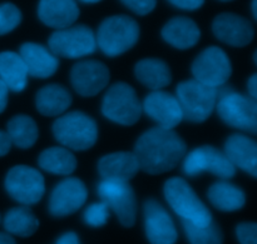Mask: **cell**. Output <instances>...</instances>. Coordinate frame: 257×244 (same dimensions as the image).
Returning a JSON list of instances; mask_svg holds the SVG:
<instances>
[{"mask_svg": "<svg viewBox=\"0 0 257 244\" xmlns=\"http://www.w3.org/2000/svg\"><path fill=\"white\" fill-rule=\"evenodd\" d=\"M83 3H88V4H93V3H98L100 0H82Z\"/></svg>", "mask_w": 257, "mask_h": 244, "instance_id": "obj_42", "label": "cell"}, {"mask_svg": "<svg viewBox=\"0 0 257 244\" xmlns=\"http://www.w3.org/2000/svg\"><path fill=\"white\" fill-rule=\"evenodd\" d=\"M12 140L4 130H0V157H4L12 149Z\"/></svg>", "mask_w": 257, "mask_h": 244, "instance_id": "obj_36", "label": "cell"}, {"mask_svg": "<svg viewBox=\"0 0 257 244\" xmlns=\"http://www.w3.org/2000/svg\"><path fill=\"white\" fill-rule=\"evenodd\" d=\"M146 234L151 244H175L177 230L167 210L156 199L145 203Z\"/></svg>", "mask_w": 257, "mask_h": 244, "instance_id": "obj_16", "label": "cell"}, {"mask_svg": "<svg viewBox=\"0 0 257 244\" xmlns=\"http://www.w3.org/2000/svg\"><path fill=\"white\" fill-rule=\"evenodd\" d=\"M207 195L213 207L222 212H235L241 209L246 203V195L242 189L226 180L213 183Z\"/></svg>", "mask_w": 257, "mask_h": 244, "instance_id": "obj_26", "label": "cell"}, {"mask_svg": "<svg viewBox=\"0 0 257 244\" xmlns=\"http://www.w3.org/2000/svg\"><path fill=\"white\" fill-rule=\"evenodd\" d=\"M28 75L27 67L18 53H0V80L8 89L23 92L28 85Z\"/></svg>", "mask_w": 257, "mask_h": 244, "instance_id": "obj_25", "label": "cell"}, {"mask_svg": "<svg viewBox=\"0 0 257 244\" xmlns=\"http://www.w3.org/2000/svg\"><path fill=\"white\" fill-rule=\"evenodd\" d=\"M98 170L103 179L128 182L141 169L135 153L115 152L100 158Z\"/></svg>", "mask_w": 257, "mask_h": 244, "instance_id": "obj_20", "label": "cell"}, {"mask_svg": "<svg viewBox=\"0 0 257 244\" xmlns=\"http://www.w3.org/2000/svg\"><path fill=\"white\" fill-rule=\"evenodd\" d=\"M182 225L191 244H222V232L216 223L195 225L182 220Z\"/></svg>", "mask_w": 257, "mask_h": 244, "instance_id": "obj_30", "label": "cell"}, {"mask_svg": "<svg viewBox=\"0 0 257 244\" xmlns=\"http://www.w3.org/2000/svg\"><path fill=\"white\" fill-rule=\"evenodd\" d=\"M127 8L138 15H147L156 8L157 0H120Z\"/></svg>", "mask_w": 257, "mask_h": 244, "instance_id": "obj_34", "label": "cell"}, {"mask_svg": "<svg viewBox=\"0 0 257 244\" xmlns=\"http://www.w3.org/2000/svg\"><path fill=\"white\" fill-rule=\"evenodd\" d=\"M38 15L45 25L60 30L74 24L79 8L74 0H40Z\"/></svg>", "mask_w": 257, "mask_h": 244, "instance_id": "obj_19", "label": "cell"}, {"mask_svg": "<svg viewBox=\"0 0 257 244\" xmlns=\"http://www.w3.org/2000/svg\"><path fill=\"white\" fill-rule=\"evenodd\" d=\"M5 189L14 200L23 205L37 204L45 192L44 177L39 170L28 165H17L5 177Z\"/></svg>", "mask_w": 257, "mask_h": 244, "instance_id": "obj_9", "label": "cell"}, {"mask_svg": "<svg viewBox=\"0 0 257 244\" xmlns=\"http://www.w3.org/2000/svg\"><path fill=\"white\" fill-rule=\"evenodd\" d=\"M256 4H257V0H252V15L255 19H257V10H256Z\"/></svg>", "mask_w": 257, "mask_h": 244, "instance_id": "obj_41", "label": "cell"}, {"mask_svg": "<svg viewBox=\"0 0 257 244\" xmlns=\"http://www.w3.org/2000/svg\"><path fill=\"white\" fill-rule=\"evenodd\" d=\"M38 164L43 170L52 174L69 175L77 168V159L67 148L52 147L40 153Z\"/></svg>", "mask_w": 257, "mask_h": 244, "instance_id": "obj_27", "label": "cell"}, {"mask_svg": "<svg viewBox=\"0 0 257 244\" xmlns=\"http://www.w3.org/2000/svg\"><path fill=\"white\" fill-rule=\"evenodd\" d=\"M233 167H238L252 177L257 175V144L242 134H233L226 140L225 152Z\"/></svg>", "mask_w": 257, "mask_h": 244, "instance_id": "obj_21", "label": "cell"}, {"mask_svg": "<svg viewBox=\"0 0 257 244\" xmlns=\"http://www.w3.org/2000/svg\"><path fill=\"white\" fill-rule=\"evenodd\" d=\"M217 113L230 127L255 134L257 132L256 99L236 93L230 88H217Z\"/></svg>", "mask_w": 257, "mask_h": 244, "instance_id": "obj_5", "label": "cell"}, {"mask_svg": "<svg viewBox=\"0 0 257 244\" xmlns=\"http://www.w3.org/2000/svg\"><path fill=\"white\" fill-rule=\"evenodd\" d=\"M140 38V25L127 15H114L103 20L95 40L97 47L107 57H118L136 45Z\"/></svg>", "mask_w": 257, "mask_h": 244, "instance_id": "obj_4", "label": "cell"}, {"mask_svg": "<svg viewBox=\"0 0 257 244\" xmlns=\"http://www.w3.org/2000/svg\"><path fill=\"white\" fill-rule=\"evenodd\" d=\"M247 89H248V97L256 99L257 98V75L253 74L250 78L247 83Z\"/></svg>", "mask_w": 257, "mask_h": 244, "instance_id": "obj_39", "label": "cell"}, {"mask_svg": "<svg viewBox=\"0 0 257 244\" xmlns=\"http://www.w3.org/2000/svg\"><path fill=\"white\" fill-rule=\"evenodd\" d=\"M3 225L8 234L27 238L37 232L39 220L27 205H23L8 210L3 219Z\"/></svg>", "mask_w": 257, "mask_h": 244, "instance_id": "obj_28", "label": "cell"}, {"mask_svg": "<svg viewBox=\"0 0 257 244\" xmlns=\"http://www.w3.org/2000/svg\"><path fill=\"white\" fill-rule=\"evenodd\" d=\"M163 193L170 207L183 222L195 225H207L213 222L210 209L182 178L168 179L165 183Z\"/></svg>", "mask_w": 257, "mask_h": 244, "instance_id": "obj_2", "label": "cell"}, {"mask_svg": "<svg viewBox=\"0 0 257 244\" xmlns=\"http://www.w3.org/2000/svg\"><path fill=\"white\" fill-rule=\"evenodd\" d=\"M142 110L163 129L173 130L183 119L177 98L163 90H153L145 98Z\"/></svg>", "mask_w": 257, "mask_h": 244, "instance_id": "obj_15", "label": "cell"}, {"mask_svg": "<svg viewBox=\"0 0 257 244\" xmlns=\"http://www.w3.org/2000/svg\"><path fill=\"white\" fill-rule=\"evenodd\" d=\"M221 2H232V0H221Z\"/></svg>", "mask_w": 257, "mask_h": 244, "instance_id": "obj_43", "label": "cell"}, {"mask_svg": "<svg viewBox=\"0 0 257 244\" xmlns=\"http://www.w3.org/2000/svg\"><path fill=\"white\" fill-rule=\"evenodd\" d=\"M213 34L232 47H246L253 39V27L247 19L232 13L217 15L212 24Z\"/></svg>", "mask_w": 257, "mask_h": 244, "instance_id": "obj_17", "label": "cell"}, {"mask_svg": "<svg viewBox=\"0 0 257 244\" xmlns=\"http://www.w3.org/2000/svg\"><path fill=\"white\" fill-rule=\"evenodd\" d=\"M53 134L67 149L87 150L97 142L98 127L89 115L75 110L65 113L55 120Z\"/></svg>", "mask_w": 257, "mask_h": 244, "instance_id": "obj_3", "label": "cell"}, {"mask_svg": "<svg viewBox=\"0 0 257 244\" xmlns=\"http://www.w3.org/2000/svg\"><path fill=\"white\" fill-rule=\"evenodd\" d=\"M0 223H2V217H0Z\"/></svg>", "mask_w": 257, "mask_h": 244, "instance_id": "obj_44", "label": "cell"}, {"mask_svg": "<svg viewBox=\"0 0 257 244\" xmlns=\"http://www.w3.org/2000/svg\"><path fill=\"white\" fill-rule=\"evenodd\" d=\"M49 50L55 57L79 59L97 49L95 34L89 27L75 25L57 30L49 38Z\"/></svg>", "mask_w": 257, "mask_h": 244, "instance_id": "obj_8", "label": "cell"}, {"mask_svg": "<svg viewBox=\"0 0 257 244\" xmlns=\"http://www.w3.org/2000/svg\"><path fill=\"white\" fill-rule=\"evenodd\" d=\"M193 79L211 88H220L227 83L232 74L230 58L218 47L203 50L192 64Z\"/></svg>", "mask_w": 257, "mask_h": 244, "instance_id": "obj_11", "label": "cell"}, {"mask_svg": "<svg viewBox=\"0 0 257 244\" xmlns=\"http://www.w3.org/2000/svg\"><path fill=\"white\" fill-rule=\"evenodd\" d=\"M236 233L241 244H257L256 223H241L236 228Z\"/></svg>", "mask_w": 257, "mask_h": 244, "instance_id": "obj_33", "label": "cell"}, {"mask_svg": "<svg viewBox=\"0 0 257 244\" xmlns=\"http://www.w3.org/2000/svg\"><path fill=\"white\" fill-rule=\"evenodd\" d=\"M87 197V188L82 180L78 178H67L58 183L50 194V214L57 218L73 214L84 205Z\"/></svg>", "mask_w": 257, "mask_h": 244, "instance_id": "obj_13", "label": "cell"}, {"mask_svg": "<svg viewBox=\"0 0 257 244\" xmlns=\"http://www.w3.org/2000/svg\"><path fill=\"white\" fill-rule=\"evenodd\" d=\"M177 100L183 118L193 123H202L210 118L217 103V88H211L195 79L180 83Z\"/></svg>", "mask_w": 257, "mask_h": 244, "instance_id": "obj_6", "label": "cell"}, {"mask_svg": "<svg viewBox=\"0 0 257 244\" xmlns=\"http://www.w3.org/2000/svg\"><path fill=\"white\" fill-rule=\"evenodd\" d=\"M162 38L177 49H190L201 38L200 28L190 18L177 17L171 19L162 29Z\"/></svg>", "mask_w": 257, "mask_h": 244, "instance_id": "obj_22", "label": "cell"}, {"mask_svg": "<svg viewBox=\"0 0 257 244\" xmlns=\"http://www.w3.org/2000/svg\"><path fill=\"white\" fill-rule=\"evenodd\" d=\"M102 113L120 125H133L140 120L142 105L135 89L127 83H115L103 98Z\"/></svg>", "mask_w": 257, "mask_h": 244, "instance_id": "obj_7", "label": "cell"}, {"mask_svg": "<svg viewBox=\"0 0 257 244\" xmlns=\"http://www.w3.org/2000/svg\"><path fill=\"white\" fill-rule=\"evenodd\" d=\"M135 74L142 84L152 90L163 89L172 82L170 67L156 58L140 60L135 67Z\"/></svg>", "mask_w": 257, "mask_h": 244, "instance_id": "obj_24", "label": "cell"}, {"mask_svg": "<svg viewBox=\"0 0 257 244\" xmlns=\"http://www.w3.org/2000/svg\"><path fill=\"white\" fill-rule=\"evenodd\" d=\"M22 22V13L19 8L12 3L0 4V35L13 32Z\"/></svg>", "mask_w": 257, "mask_h": 244, "instance_id": "obj_31", "label": "cell"}, {"mask_svg": "<svg viewBox=\"0 0 257 244\" xmlns=\"http://www.w3.org/2000/svg\"><path fill=\"white\" fill-rule=\"evenodd\" d=\"M168 2L175 5V7L180 8V9L196 10L202 7L205 0H168Z\"/></svg>", "mask_w": 257, "mask_h": 244, "instance_id": "obj_35", "label": "cell"}, {"mask_svg": "<svg viewBox=\"0 0 257 244\" xmlns=\"http://www.w3.org/2000/svg\"><path fill=\"white\" fill-rule=\"evenodd\" d=\"M183 172L188 177L212 173L222 179H230L235 175L236 168L220 149L211 145H202L186 155L183 160Z\"/></svg>", "mask_w": 257, "mask_h": 244, "instance_id": "obj_10", "label": "cell"}, {"mask_svg": "<svg viewBox=\"0 0 257 244\" xmlns=\"http://www.w3.org/2000/svg\"><path fill=\"white\" fill-rule=\"evenodd\" d=\"M57 244H80L79 243V238L75 233L69 232L63 234L59 239L57 240Z\"/></svg>", "mask_w": 257, "mask_h": 244, "instance_id": "obj_38", "label": "cell"}, {"mask_svg": "<svg viewBox=\"0 0 257 244\" xmlns=\"http://www.w3.org/2000/svg\"><path fill=\"white\" fill-rule=\"evenodd\" d=\"M8 135L12 144L20 149L32 148L38 140V125L34 119L28 115H15L8 123Z\"/></svg>", "mask_w": 257, "mask_h": 244, "instance_id": "obj_29", "label": "cell"}, {"mask_svg": "<svg viewBox=\"0 0 257 244\" xmlns=\"http://www.w3.org/2000/svg\"><path fill=\"white\" fill-rule=\"evenodd\" d=\"M8 94H9V89L7 85L0 80V113L4 112V109L8 105Z\"/></svg>", "mask_w": 257, "mask_h": 244, "instance_id": "obj_37", "label": "cell"}, {"mask_svg": "<svg viewBox=\"0 0 257 244\" xmlns=\"http://www.w3.org/2000/svg\"><path fill=\"white\" fill-rule=\"evenodd\" d=\"M0 244H17L15 243L14 238L12 237L8 233H3L0 232Z\"/></svg>", "mask_w": 257, "mask_h": 244, "instance_id": "obj_40", "label": "cell"}, {"mask_svg": "<svg viewBox=\"0 0 257 244\" xmlns=\"http://www.w3.org/2000/svg\"><path fill=\"white\" fill-rule=\"evenodd\" d=\"M19 55L27 67L28 74L34 78L45 79L52 77L59 67L58 57L37 43H24L20 47Z\"/></svg>", "mask_w": 257, "mask_h": 244, "instance_id": "obj_18", "label": "cell"}, {"mask_svg": "<svg viewBox=\"0 0 257 244\" xmlns=\"http://www.w3.org/2000/svg\"><path fill=\"white\" fill-rule=\"evenodd\" d=\"M109 208L103 202L93 203L85 209L84 222L90 227H102L108 222Z\"/></svg>", "mask_w": 257, "mask_h": 244, "instance_id": "obj_32", "label": "cell"}, {"mask_svg": "<svg viewBox=\"0 0 257 244\" xmlns=\"http://www.w3.org/2000/svg\"><path fill=\"white\" fill-rule=\"evenodd\" d=\"M98 194L109 210L117 214L124 227H132L136 222L137 202L133 188L128 182L103 179L98 185Z\"/></svg>", "mask_w": 257, "mask_h": 244, "instance_id": "obj_12", "label": "cell"}, {"mask_svg": "<svg viewBox=\"0 0 257 244\" xmlns=\"http://www.w3.org/2000/svg\"><path fill=\"white\" fill-rule=\"evenodd\" d=\"M186 150L185 142L177 133L156 127L141 135L133 153L141 170L148 174H162L185 158Z\"/></svg>", "mask_w": 257, "mask_h": 244, "instance_id": "obj_1", "label": "cell"}, {"mask_svg": "<svg viewBox=\"0 0 257 244\" xmlns=\"http://www.w3.org/2000/svg\"><path fill=\"white\" fill-rule=\"evenodd\" d=\"M109 69L97 60L78 62L70 72L73 88L82 97H94L109 83Z\"/></svg>", "mask_w": 257, "mask_h": 244, "instance_id": "obj_14", "label": "cell"}, {"mask_svg": "<svg viewBox=\"0 0 257 244\" xmlns=\"http://www.w3.org/2000/svg\"><path fill=\"white\" fill-rule=\"evenodd\" d=\"M72 104V95L59 84L43 87L35 97V105L40 114L45 117H58L64 114Z\"/></svg>", "mask_w": 257, "mask_h": 244, "instance_id": "obj_23", "label": "cell"}]
</instances>
